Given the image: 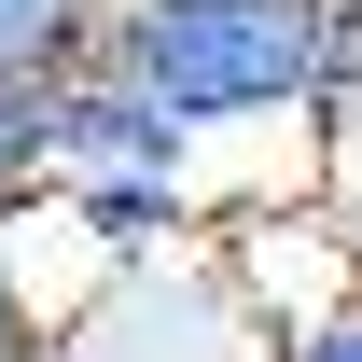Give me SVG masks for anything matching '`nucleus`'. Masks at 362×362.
Returning <instances> with one entry per match:
<instances>
[{"instance_id":"nucleus-2","label":"nucleus","mask_w":362,"mask_h":362,"mask_svg":"<svg viewBox=\"0 0 362 362\" xmlns=\"http://www.w3.org/2000/svg\"><path fill=\"white\" fill-rule=\"evenodd\" d=\"M56 209H70L98 251H168V237L209 223V181H195V139H181L139 84L84 70L70 139H56Z\"/></svg>"},{"instance_id":"nucleus-5","label":"nucleus","mask_w":362,"mask_h":362,"mask_svg":"<svg viewBox=\"0 0 362 362\" xmlns=\"http://www.w3.org/2000/svg\"><path fill=\"white\" fill-rule=\"evenodd\" d=\"M307 126L334 139V153H362V0H334V28H320V98Z\"/></svg>"},{"instance_id":"nucleus-7","label":"nucleus","mask_w":362,"mask_h":362,"mask_svg":"<svg viewBox=\"0 0 362 362\" xmlns=\"http://www.w3.org/2000/svg\"><path fill=\"white\" fill-rule=\"evenodd\" d=\"M265 362H362V293H349L334 320H307V334H279Z\"/></svg>"},{"instance_id":"nucleus-1","label":"nucleus","mask_w":362,"mask_h":362,"mask_svg":"<svg viewBox=\"0 0 362 362\" xmlns=\"http://www.w3.org/2000/svg\"><path fill=\"white\" fill-rule=\"evenodd\" d=\"M320 28L334 0H112L98 70L139 84L181 139H237V126H307Z\"/></svg>"},{"instance_id":"nucleus-9","label":"nucleus","mask_w":362,"mask_h":362,"mask_svg":"<svg viewBox=\"0 0 362 362\" xmlns=\"http://www.w3.org/2000/svg\"><path fill=\"white\" fill-rule=\"evenodd\" d=\"M14 362H70V334H56V349H14Z\"/></svg>"},{"instance_id":"nucleus-10","label":"nucleus","mask_w":362,"mask_h":362,"mask_svg":"<svg viewBox=\"0 0 362 362\" xmlns=\"http://www.w3.org/2000/svg\"><path fill=\"white\" fill-rule=\"evenodd\" d=\"M14 209H28V195H14V181H0V223H14Z\"/></svg>"},{"instance_id":"nucleus-3","label":"nucleus","mask_w":362,"mask_h":362,"mask_svg":"<svg viewBox=\"0 0 362 362\" xmlns=\"http://www.w3.org/2000/svg\"><path fill=\"white\" fill-rule=\"evenodd\" d=\"M70 98H84V70H0V181H14V195H56Z\"/></svg>"},{"instance_id":"nucleus-8","label":"nucleus","mask_w":362,"mask_h":362,"mask_svg":"<svg viewBox=\"0 0 362 362\" xmlns=\"http://www.w3.org/2000/svg\"><path fill=\"white\" fill-rule=\"evenodd\" d=\"M334 209H349V265H362V181H349V195H334Z\"/></svg>"},{"instance_id":"nucleus-4","label":"nucleus","mask_w":362,"mask_h":362,"mask_svg":"<svg viewBox=\"0 0 362 362\" xmlns=\"http://www.w3.org/2000/svg\"><path fill=\"white\" fill-rule=\"evenodd\" d=\"M112 0H0V70H98Z\"/></svg>"},{"instance_id":"nucleus-6","label":"nucleus","mask_w":362,"mask_h":362,"mask_svg":"<svg viewBox=\"0 0 362 362\" xmlns=\"http://www.w3.org/2000/svg\"><path fill=\"white\" fill-rule=\"evenodd\" d=\"M0 237H14V223H0ZM14 349H56V307L14 279V251H0V362H14Z\"/></svg>"}]
</instances>
